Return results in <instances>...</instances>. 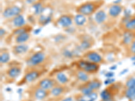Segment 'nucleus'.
<instances>
[{"instance_id":"obj_1","label":"nucleus","mask_w":135,"mask_h":101,"mask_svg":"<svg viewBox=\"0 0 135 101\" xmlns=\"http://www.w3.org/2000/svg\"><path fill=\"white\" fill-rule=\"evenodd\" d=\"M79 67L83 69L84 72H97L99 69V66L97 63H93V62H87L85 61H80L78 63Z\"/></svg>"},{"instance_id":"obj_2","label":"nucleus","mask_w":135,"mask_h":101,"mask_svg":"<svg viewBox=\"0 0 135 101\" xmlns=\"http://www.w3.org/2000/svg\"><path fill=\"white\" fill-rule=\"evenodd\" d=\"M45 57V54L42 52H38L37 53L34 54L31 57V59L27 61L28 65L35 66L40 64L43 61Z\"/></svg>"},{"instance_id":"obj_3","label":"nucleus","mask_w":135,"mask_h":101,"mask_svg":"<svg viewBox=\"0 0 135 101\" xmlns=\"http://www.w3.org/2000/svg\"><path fill=\"white\" fill-rule=\"evenodd\" d=\"M95 9V6L92 3H86L80 6L78 9L80 14L84 16H88L92 14Z\"/></svg>"},{"instance_id":"obj_4","label":"nucleus","mask_w":135,"mask_h":101,"mask_svg":"<svg viewBox=\"0 0 135 101\" xmlns=\"http://www.w3.org/2000/svg\"><path fill=\"white\" fill-rule=\"evenodd\" d=\"M20 12H21V9L19 7H9V8H7L3 11V16L4 18H12V17H16L17 16L20 15Z\"/></svg>"},{"instance_id":"obj_5","label":"nucleus","mask_w":135,"mask_h":101,"mask_svg":"<svg viewBox=\"0 0 135 101\" xmlns=\"http://www.w3.org/2000/svg\"><path fill=\"white\" fill-rule=\"evenodd\" d=\"M57 23L61 27L68 28L72 25V18H71L69 16L64 15L60 17V18H59L58 21H57Z\"/></svg>"},{"instance_id":"obj_6","label":"nucleus","mask_w":135,"mask_h":101,"mask_svg":"<svg viewBox=\"0 0 135 101\" xmlns=\"http://www.w3.org/2000/svg\"><path fill=\"white\" fill-rule=\"evenodd\" d=\"M54 85V81H53L52 80H51V79H48V78L43 79V80H42L40 82V83H39V86H40V88L44 89L45 90L52 88Z\"/></svg>"},{"instance_id":"obj_7","label":"nucleus","mask_w":135,"mask_h":101,"mask_svg":"<svg viewBox=\"0 0 135 101\" xmlns=\"http://www.w3.org/2000/svg\"><path fill=\"white\" fill-rule=\"evenodd\" d=\"M122 11V8L118 4H115L111 6L109 9V14L112 17H117L121 14Z\"/></svg>"},{"instance_id":"obj_8","label":"nucleus","mask_w":135,"mask_h":101,"mask_svg":"<svg viewBox=\"0 0 135 101\" xmlns=\"http://www.w3.org/2000/svg\"><path fill=\"white\" fill-rule=\"evenodd\" d=\"M86 57L89 61H91L93 63H98L102 61L101 55L96 52H90L86 55Z\"/></svg>"},{"instance_id":"obj_9","label":"nucleus","mask_w":135,"mask_h":101,"mask_svg":"<svg viewBox=\"0 0 135 101\" xmlns=\"http://www.w3.org/2000/svg\"><path fill=\"white\" fill-rule=\"evenodd\" d=\"M26 23L25 18H24L23 16L18 15L16 16L13 20V24L16 27L18 28H21L24 26Z\"/></svg>"},{"instance_id":"obj_10","label":"nucleus","mask_w":135,"mask_h":101,"mask_svg":"<svg viewBox=\"0 0 135 101\" xmlns=\"http://www.w3.org/2000/svg\"><path fill=\"white\" fill-rule=\"evenodd\" d=\"M134 34L131 31H127L124 34L123 36V43L125 44H131L133 41Z\"/></svg>"},{"instance_id":"obj_11","label":"nucleus","mask_w":135,"mask_h":101,"mask_svg":"<svg viewBox=\"0 0 135 101\" xmlns=\"http://www.w3.org/2000/svg\"><path fill=\"white\" fill-rule=\"evenodd\" d=\"M106 14L104 11L100 10L95 15V20L97 24L103 23L106 19Z\"/></svg>"},{"instance_id":"obj_12","label":"nucleus","mask_w":135,"mask_h":101,"mask_svg":"<svg viewBox=\"0 0 135 101\" xmlns=\"http://www.w3.org/2000/svg\"><path fill=\"white\" fill-rule=\"evenodd\" d=\"M98 95L96 92H93L90 94L83 95V97H80L78 101H95L97 100Z\"/></svg>"},{"instance_id":"obj_13","label":"nucleus","mask_w":135,"mask_h":101,"mask_svg":"<svg viewBox=\"0 0 135 101\" xmlns=\"http://www.w3.org/2000/svg\"><path fill=\"white\" fill-rule=\"evenodd\" d=\"M39 74L36 71H32V72H28L26 75H25V80L27 82H32L34 80H35L38 77Z\"/></svg>"},{"instance_id":"obj_14","label":"nucleus","mask_w":135,"mask_h":101,"mask_svg":"<svg viewBox=\"0 0 135 101\" xmlns=\"http://www.w3.org/2000/svg\"><path fill=\"white\" fill-rule=\"evenodd\" d=\"M21 70L18 67H12L8 70V74L11 78H16L20 75Z\"/></svg>"},{"instance_id":"obj_15","label":"nucleus","mask_w":135,"mask_h":101,"mask_svg":"<svg viewBox=\"0 0 135 101\" xmlns=\"http://www.w3.org/2000/svg\"><path fill=\"white\" fill-rule=\"evenodd\" d=\"M86 17L85 16L81 14H78L74 17V22L78 26H83L86 22Z\"/></svg>"},{"instance_id":"obj_16","label":"nucleus","mask_w":135,"mask_h":101,"mask_svg":"<svg viewBox=\"0 0 135 101\" xmlns=\"http://www.w3.org/2000/svg\"><path fill=\"white\" fill-rule=\"evenodd\" d=\"M28 49V47L26 44H19L14 47V52L16 54H23L26 53Z\"/></svg>"},{"instance_id":"obj_17","label":"nucleus","mask_w":135,"mask_h":101,"mask_svg":"<svg viewBox=\"0 0 135 101\" xmlns=\"http://www.w3.org/2000/svg\"><path fill=\"white\" fill-rule=\"evenodd\" d=\"M47 94V93L45 90L40 88H38L37 90L35 91V95L36 98H37L38 100H43V98H45L46 97Z\"/></svg>"},{"instance_id":"obj_18","label":"nucleus","mask_w":135,"mask_h":101,"mask_svg":"<svg viewBox=\"0 0 135 101\" xmlns=\"http://www.w3.org/2000/svg\"><path fill=\"white\" fill-rule=\"evenodd\" d=\"M30 36L28 32H25L22 33L20 35L17 36L16 38V41L18 43H23L27 41L28 39L29 38Z\"/></svg>"},{"instance_id":"obj_19","label":"nucleus","mask_w":135,"mask_h":101,"mask_svg":"<svg viewBox=\"0 0 135 101\" xmlns=\"http://www.w3.org/2000/svg\"><path fill=\"white\" fill-rule=\"evenodd\" d=\"M125 28L128 31H134L135 30V17L130 19L125 24Z\"/></svg>"},{"instance_id":"obj_20","label":"nucleus","mask_w":135,"mask_h":101,"mask_svg":"<svg viewBox=\"0 0 135 101\" xmlns=\"http://www.w3.org/2000/svg\"><path fill=\"white\" fill-rule=\"evenodd\" d=\"M51 20V16H44L41 15L39 18V23L45 26L49 24Z\"/></svg>"},{"instance_id":"obj_21","label":"nucleus","mask_w":135,"mask_h":101,"mask_svg":"<svg viewBox=\"0 0 135 101\" xmlns=\"http://www.w3.org/2000/svg\"><path fill=\"white\" fill-rule=\"evenodd\" d=\"M126 97L130 100L135 99V87L127 89L126 92Z\"/></svg>"},{"instance_id":"obj_22","label":"nucleus","mask_w":135,"mask_h":101,"mask_svg":"<svg viewBox=\"0 0 135 101\" xmlns=\"http://www.w3.org/2000/svg\"><path fill=\"white\" fill-rule=\"evenodd\" d=\"M101 97L103 101H112L111 94L107 90H104L101 92Z\"/></svg>"},{"instance_id":"obj_23","label":"nucleus","mask_w":135,"mask_h":101,"mask_svg":"<svg viewBox=\"0 0 135 101\" xmlns=\"http://www.w3.org/2000/svg\"><path fill=\"white\" fill-rule=\"evenodd\" d=\"M56 78H57V81L60 83H61V84H66L68 81V79L67 76L64 73H61V72L58 73L57 74Z\"/></svg>"},{"instance_id":"obj_24","label":"nucleus","mask_w":135,"mask_h":101,"mask_svg":"<svg viewBox=\"0 0 135 101\" xmlns=\"http://www.w3.org/2000/svg\"><path fill=\"white\" fill-rule=\"evenodd\" d=\"M87 86L91 88L92 90H97V89L101 87V82L97 80H93V81H91L87 84Z\"/></svg>"},{"instance_id":"obj_25","label":"nucleus","mask_w":135,"mask_h":101,"mask_svg":"<svg viewBox=\"0 0 135 101\" xmlns=\"http://www.w3.org/2000/svg\"><path fill=\"white\" fill-rule=\"evenodd\" d=\"M33 9H34V12L36 15H38L41 13L43 12V8L42 6L41 3H37L35 4H34L33 6Z\"/></svg>"},{"instance_id":"obj_26","label":"nucleus","mask_w":135,"mask_h":101,"mask_svg":"<svg viewBox=\"0 0 135 101\" xmlns=\"http://www.w3.org/2000/svg\"><path fill=\"white\" fill-rule=\"evenodd\" d=\"M77 77L80 81L87 82L89 80V75L84 72H79L77 74Z\"/></svg>"},{"instance_id":"obj_27","label":"nucleus","mask_w":135,"mask_h":101,"mask_svg":"<svg viewBox=\"0 0 135 101\" xmlns=\"http://www.w3.org/2000/svg\"><path fill=\"white\" fill-rule=\"evenodd\" d=\"M63 88L61 87H55L51 90V94L54 97H58L63 92Z\"/></svg>"},{"instance_id":"obj_28","label":"nucleus","mask_w":135,"mask_h":101,"mask_svg":"<svg viewBox=\"0 0 135 101\" xmlns=\"http://www.w3.org/2000/svg\"><path fill=\"white\" fill-rule=\"evenodd\" d=\"M9 60V55L8 53H3L0 56V62L1 63H6Z\"/></svg>"},{"instance_id":"obj_29","label":"nucleus","mask_w":135,"mask_h":101,"mask_svg":"<svg viewBox=\"0 0 135 101\" xmlns=\"http://www.w3.org/2000/svg\"><path fill=\"white\" fill-rule=\"evenodd\" d=\"M126 86L128 88L135 87V78L133 77V78H129L126 82Z\"/></svg>"},{"instance_id":"obj_30","label":"nucleus","mask_w":135,"mask_h":101,"mask_svg":"<svg viewBox=\"0 0 135 101\" xmlns=\"http://www.w3.org/2000/svg\"><path fill=\"white\" fill-rule=\"evenodd\" d=\"M93 92V90L89 86H86V87H84L81 89V92L83 95H88L90 94L91 93Z\"/></svg>"},{"instance_id":"obj_31","label":"nucleus","mask_w":135,"mask_h":101,"mask_svg":"<svg viewBox=\"0 0 135 101\" xmlns=\"http://www.w3.org/2000/svg\"><path fill=\"white\" fill-rule=\"evenodd\" d=\"M90 47H91V43H89V42L88 41H86V40L83 41L82 42L81 44H80V49H83V50L89 49Z\"/></svg>"},{"instance_id":"obj_32","label":"nucleus","mask_w":135,"mask_h":101,"mask_svg":"<svg viewBox=\"0 0 135 101\" xmlns=\"http://www.w3.org/2000/svg\"><path fill=\"white\" fill-rule=\"evenodd\" d=\"M25 32H26V30L25 28H18V29H16V31H14V34H16V35L18 36L20 34L22 33H25Z\"/></svg>"},{"instance_id":"obj_33","label":"nucleus","mask_w":135,"mask_h":101,"mask_svg":"<svg viewBox=\"0 0 135 101\" xmlns=\"http://www.w3.org/2000/svg\"><path fill=\"white\" fill-rule=\"evenodd\" d=\"M130 50H131V53H132L133 55H135V40H134L132 41V43L131 44Z\"/></svg>"},{"instance_id":"obj_34","label":"nucleus","mask_w":135,"mask_h":101,"mask_svg":"<svg viewBox=\"0 0 135 101\" xmlns=\"http://www.w3.org/2000/svg\"><path fill=\"white\" fill-rule=\"evenodd\" d=\"M114 81H115V80H114V78H107V80L104 81V84L105 85H108V84L113 83Z\"/></svg>"},{"instance_id":"obj_35","label":"nucleus","mask_w":135,"mask_h":101,"mask_svg":"<svg viewBox=\"0 0 135 101\" xmlns=\"http://www.w3.org/2000/svg\"><path fill=\"white\" fill-rule=\"evenodd\" d=\"M114 72H107V73L105 74V76L107 78H112L113 77H114Z\"/></svg>"},{"instance_id":"obj_36","label":"nucleus","mask_w":135,"mask_h":101,"mask_svg":"<svg viewBox=\"0 0 135 101\" xmlns=\"http://www.w3.org/2000/svg\"><path fill=\"white\" fill-rule=\"evenodd\" d=\"M41 32V28H37V29H36L35 31H34V34H38Z\"/></svg>"},{"instance_id":"obj_37","label":"nucleus","mask_w":135,"mask_h":101,"mask_svg":"<svg viewBox=\"0 0 135 101\" xmlns=\"http://www.w3.org/2000/svg\"><path fill=\"white\" fill-rule=\"evenodd\" d=\"M62 101H73V99H72V97H67V98L64 99Z\"/></svg>"},{"instance_id":"obj_38","label":"nucleus","mask_w":135,"mask_h":101,"mask_svg":"<svg viewBox=\"0 0 135 101\" xmlns=\"http://www.w3.org/2000/svg\"><path fill=\"white\" fill-rule=\"evenodd\" d=\"M128 69H124V70H123V71H122L121 73H120V75H123V74H126V73L128 72Z\"/></svg>"},{"instance_id":"obj_39","label":"nucleus","mask_w":135,"mask_h":101,"mask_svg":"<svg viewBox=\"0 0 135 101\" xmlns=\"http://www.w3.org/2000/svg\"><path fill=\"white\" fill-rule=\"evenodd\" d=\"M0 31H1V37H2V36H3V35H4L5 30L3 29V28H1Z\"/></svg>"},{"instance_id":"obj_40","label":"nucleus","mask_w":135,"mask_h":101,"mask_svg":"<svg viewBox=\"0 0 135 101\" xmlns=\"http://www.w3.org/2000/svg\"><path fill=\"white\" fill-rule=\"evenodd\" d=\"M131 61H133V62H134V61H135V55H134L133 56H132V57H131Z\"/></svg>"},{"instance_id":"obj_41","label":"nucleus","mask_w":135,"mask_h":101,"mask_svg":"<svg viewBox=\"0 0 135 101\" xmlns=\"http://www.w3.org/2000/svg\"><path fill=\"white\" fill-rule=\"evenodd\" d=\"M109 69H117V66L116 65L112 66V67H110Z\"/></svg>"},{"instance_id":"obj_42","label":"nucleus","mask_w":135,"mask_h":101,"mask_svg":"<svg viewBox=\"0 0 135 101\" xmlns=\"http://www.w3.org/2000/svg\"><path fill=\"white\" fill-rule=\"evenodd\" d=\"M132 64H133L134 65H135V61H134V62H133V63H132Z\"/></svg>"}]
</instances>
